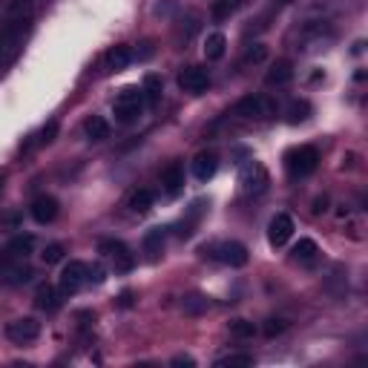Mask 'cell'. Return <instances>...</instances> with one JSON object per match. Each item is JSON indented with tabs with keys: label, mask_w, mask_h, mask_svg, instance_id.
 Instances as JSON below:
<instances>
[{
	"label": "cell",
	"mask_w": 368,
	"mask_h": 368,
	"mask_svg": "<svg viewBox=\"0 0 368 368\" xmlns=\"http://www.w3.org/2000/svg\"><path fill=\"white\" fill-rule=\"evenodd\" d=\"M161 78L159 75H147L144 78V87H141V92H144V101L147 104H159L161 101Z\"/></svg>",
	"instance_id": "cell-23"
},
{
	"label": "cell",
	"mask_w": 368,
	"mask_h": 368,
	"mask_svg": "<svg viewBox=\"0 0 368 368\" xmlns=\"http://www.w3.org/2000/svg\"><path fill=\"white\" fill-rule=\"evenodd\" d=\"M268 58V46L265 44H254V46H247L245 52V64H262Z\"/></svg>",
	"instance_id": "cell-32"
},
{
	"label": "cell",
	"mask_w": 368,
	"mask_h": 368,
	"mask_svg": "<svg viewBox=\"0 0 368 368\" xmlns=\"http://www.w3.org/2000/svg\"><path fill=\"white\" fill-rule=\"evenodd\" d=\"M179 87L184 92H193V95H199L210 87V72L204 67H184L179 72Z\"/></svg>",
	"instance_id": "cell-9"
},
{
	"label": "cell",
	"mask_w": 368,
	"mask_h": 368,
	"mask_svg": "<svg viewBox=\"0 0 368 368\" xmlns=\"http://www.w3.org/2000/svg\"><path fill=\"white\" fill-rule=\"evenodd\" d=\"M230 334L239 337V340H247V337L256 334V325L247 322V319H234V322H230Z\"/></svg>",
	"instance_id": "cell-30"
},
{
	"label": "cell",
	"mask_w": 368,
	"mask_h": 368,
	"mask_svg": "<svg viewBox=\"0 0 368 368\" xmlns=\"http://www.w3.org/2000/svg\"><path fill=\"white\" fill-rule=\"evenodd\" d=\"M290 236H294V219H290L288 213H277L268 225V242L274 247H282Z\"/></svg>",
	"instance_id": "cell-10"
},
{
	"label": "cell",
	"mask_w": 368,
	"mask_h": 368,
	"mask_svg": "<svg viewBox=\"0 0 368 368\" xmlns=\"http://www.w3.org/2000/svg\"><path fill=\"white\" fill-rule=\"evenodd\" d=\"M161 184H164V193L167 196H179L182 187H184V170L182 164H170L161 176Z\"/></svg>",
	"instance_id": "cell-17"
},
{
	"label": "cell",
	"mask_w": 368,
	"mask_h": 368,
	"mask_svg": "<svg viewBox=\"0 0 368 368\" xmlns=\"http://www.w3.org/2000/svg\"><path fill=\"white\" fill-rule=\"evenodd\" d=\"M236 6H239V0H213V17L216 21H225V17H230L236 12Z\"/></svg>",
	"instance_id": "cell-28"
},
{
	"label": "cell",
	"mask_w": 368,
	"mask_h": 368,
	"mask_svg": "<svg viewBox=\"0 0 368 368\" xmlns=\"http://www.w3.org/2000/svg\"><path fill=\"white\" fill-rule=\"evenodd\" d=\"M311 119V104L308 101H294L288 107V124H302Z\"/></svg>",
	"instance_id": "cell-24"
},
{
	"label": "cell",
	"mask_w": 368,
	"mask_h": 368,
	"mask_svg": "<svg viewBox=\"0 0 368 368\" xmlns=\"http://www.w3.org/2000/svg\"><path fill=\"white\" fill-rule=\"evenodd\" d=\"M84 132L89 141H107L109 139V121L101 119V115H89L84 121Z\"/></svg>",
	"instance_id": "cell-18"
},
{
	"label": "cell",
	"mask_w": 368,
	"mask_h": 368,
	"mask_svg": "<svg viewBox=\"0 0 368 368\" xmlns=\"http://www.w3.org/2000/svg\"><path fill=\"white\" fill-rule=\"evenodd\" d=\"M317 256H319V247H317L314 239H299V242L294 245V262L311 265V262H317Z\"/></svg>",
	"instance_id": "cell-22"
},
{
	"label": "cell",
	"mask_w": 368,
	"mask_h": 368,
	"mask_svg": "<svg viewBox=\"0 0 368 368\" xmlns=\"http://www.w3.org/2000/svg\"><path fill=\"white\" fill-rule=\"evenodd\" d=\"M319 167V150L311 147V144H305V147H297V150H290L288 152V170H290V176H311V173Z\"/></svg>",
	"instance_id": "cell-4"
},
{
	"label": "cell",
	"mask_w": 368,
	"mask_h": 368,
	"mask_svg": "<svg viewBox=\"0 0 368 368\" xmlns=\"http://www.w3.org/2000/svg\"><path fill=\"white\" fill-rule=\"evenodd\" d=\"M144 109V92L139 87H124L119 92V98L112 104V112H115V121L119 124H132L139 121V115Z\"/></svg>",
	"instance_id": "cell-1"
},
{
	"label": "cell",
	"mask_w": 368,
	"mask_h": 368,
	"mask_svg": "<svg viewBox=\"0 0 368 368\" xmlns=\"http://www.w3.org/2000/svg\"><path fill=\"white\" fill-rule=\"evenodd\" d=\"M216 365L219 368H247V365H254V354H227V357H219Z\"/></svg>",
	"instance_id": "cell-27"
},
{
	"label": "cell",
	"mask_w": 368,
	"mask_h": 368,
	"mask_svg": "<svg viewBox=\"0 0 368 368\" xmlns=\"http://www.w3.org/2000/svg\"><path fill=\"white\" fill-rule=\"evenodd\" d=\"M161 247H164V230H161V227L150 230V234L144 236V250H147L152 259H156V256L161 254Z\"/></svg>",
	"instance_id": "cell-25"
},
{
	"label": "cell",
	"mask_w": 368,
	"mask_h": 368,
	"mask_svg": "<svg viewBox=\"0 0 368 368\" xmlns=\"http://www.w3.org/2000/svg\"><path fill=\"white\" fill-rule=\"evenodd\" d=\"M285 328H288L285 319H268V322H265V334H268V337H279Z\"/></svg>",
	"instance_id": "cell-34"
},
{
	"label": "cell",
	"mask_w": 368,
	"mask_h": 368,
	"mask_svg": "<svg viewBox=\"0 0 368 368\" xmlns=\"http://www.w3.org/2000/svg\"><path fill=\"white\" fill-rule=\"evenodd\" d=\"M32 277V268L24 259H0V282L3 285H26Z\"/></svg>",
	"instance_id": "cell-8"
},
{
	"label": "cell",
	"mask_w": 368,
	"mask_h": 368,
	"mask_svg": "<svg viewBox=\"0 0 368 368\" xmlns=\"http://www.w3.org/2000/svg\"><path fill=\"white\" fill-rule=\"evenodd\" d=\"M29 210H32V219H35L37 225H49V222L58 219V213H61V204H58L55 196H37V199L32 202Z\"/></svg>",
	"instance_id": "cell-12"
},
{
	"label": "cell",
	"mask_w": 368,
	"mask_h": 368,
	"mask_svg": "<svg viewBox=\"0 0 368 368\" xmlns=\"http://www.w3.org/2000/svg\"><path fill=\"white\" fill-rule=\"evenodd\" d=\"M268 109H270V104L262 98V95H245L242 101H236L234 104V112L236 119H262V115H268Z\"/></svg>",
	"instance_id": "cell-11"
},
{
	"label": "cell",
	"mask_w": 368,
	"mask_h": 368,
	"mask_svg": "<svg viewBox=\"0 0 368 368\" xmlns=\"http://www.w3.org/2000/svg\"><path fill=\"white\" fill-rule=\"evenodd\" d=\"M170 9H176V0H164V3L156 6V15H167Z\"/></svg>",
	"instance_id": "cell-38"
},
{
	"label": "cell",
	"mask_w": 368,
	"mask_h": 368,
	"mask_svg": "<svg viewBox=\"0 0 368 368\" xmlns=\"http://www.w3.org/2000/svg\"><path fill=\"white\" fill-rule=\"evenodd\" d=\"M268 170L259 161H247L239 167V187L245 196H259V193L268 190Z\"/></svg>",
	"instance_id": "cell-3"
},
{
	"label": "cell",
	"mask_w": 368,
	"mask_h": 368,
	"mask_svg": "<svg viewBox=\"0 0 368 368\" xmlns=\"http://www.w3.org/2000/svg\"><path fill=\"white\" fill-rule=\"evenodd\" d=\"M24 222V216L17 210H6V213H0V230H17Z\"/></svg>",
	"instance_id": "cell-31"
},
{
	"label": "cell",
	"mask_w": 368,
	"mask_h": 368,
	"mask_svg": "<svg viewBox=\"0 0 368 368\" xmlns=\"http://www.w3.org/2000/svg\"><path fill=\"white\" fill-rule=\"evenodd\" d=\"M58 135V121H49L44 130H41V139H37V144H52Z\"/></svg>",
	"instance_id": "cell-35"
},
{
	"label": "cell",
	"mask_w": 368,
	"mask_h": 368,
	"mask_svg": "<svg viewBox=\"0 0 368 368\" xmlns=\"http://www.w3.org/2000/svg\"><path fill=\"white\" fill-rule=\"evenodd\" d=\"M202 254L204 256H210V259H216V262H222V265H230V268H245L247 265V247L242 245V242H216V245H204L202 247Z\"/></svg>",
	"instance_id": "cell-2"
},
{
	"label": "cell",
	"mask_w": 368,
	"mask_h": 368,
	"mask_svg": "<svg viewBox=\"0 0 368 368\" xmlns=\"http://www.w3.org/2000/svg\"><path fill=\"white\" fill-rule=\"evenodd\" d=\"M130 61H132L130 46H112V49L107 52V69H109V72H121V69H127Z\"/></svg>",
	"instance_id": "cell-21"
},
{
	"label": "cell",
	"mask_w": 368,
	"mask_h": 368,
	"mask_svg": "<svg viewBox=\"0 0 368 368\" xmlns=\"http://www.w3.org/2000/svg\"><path fill=\"white\" fill-rule=\"evenodd\" d=\"M64 254H67L64 245H61V242H52V245H46V247H44L41 259H44V265H58V262L64 259Z\"/></svg>",
	"instance_id": "cell-29"
},
{
	"label": "cell",
	"mask_w": 368,
	"mask_h": 368,
	"mask_svg": "<svg viewBox=\"0 0 368 368\" xmlns=\"http://www.w3.org/2000/svg\"><path fill=\"white\" fill-rule=\"evenodd\" d=\"M152 207V193L150 190H135L130 196V210L132 213H147Z\"/></svg>",
	"instance_id": "cell-26"
},
{
	"label": "cell",
	"mask_w": 368,
	"mask_h": 368,
	"mask_svg": "<svg viewBox=\"0 0 368 368\" xmlns=\"http://www.w3.org/2000/svg\"><path fill=\"white\" fill-rule=\"evenodd\" d=\"M311 210H314V216H319V213H325V210H328V196H317Z\"/></svg>",
	"instance_id": "cell-36"
},
{
	"label": "cell",
	"mask_w": 368,
	"mask_h": 368,
	"mask_svg": "<svg viewBox=\"0 0 368 368\" xmlns=\"http://www.w3.org/2000/svg\"><path fill=\"white\" fill-rule=\"evenodd\" d=\"M35 305L41 308V311H46V314L58 311V308H61V290L52 288V285H41L35 290Z\"/></svg>",
	"instance_id": "cell-14"
},
{
	"label": "cell",
	"mask_w": 368,
	"mask_h": 368,
	"mask_svg": "<svg viewBox=\"0 0 368 368\" xmlns=\"http://www.w3.org/2000/svg\"><path fill=\"white\" fill-rule=\"evenodd\" d=\"M210 299L204 294H184L182 297V311L190 314V317H199V314H207L210 311Z\"/></svg>",
	"instance_id": "cell-20"
},
{
	"label": "cell",
	"mask_w": 368,
	"mask_h": 368,
	"mask_svg": "<svg viewBox=\"0 0 368 368\" xmlns=\"http://www.w3.org/2000/svg\"><path fill=\"white\" fill-rule=\"evenodd\" d=\"M119 305H121V308H130V305H132V290H124L121 299H119Z\"/></svg>",
	"instance_id": "cell-39"
},
{
	"label": "cell",
	"mask_w": 368,
	"mask_h": 368,
	"mask_svg": "<svg viewBox=\"0 0 368 368\" xmlns=\"http://www.w3.org/2000/svg\"><path fill=\"white\" fill-rule=\"evenodd\" d=\"M225 52H227V37L222 32H210L204 41V58L207 61H222Z\"/></svg>",
	"instance_id": "cell-19"
},
{
	"label": "cell",
	"mask_w": 368,
	"mask_h": 368,
	"mask_svg": "<svg viewBox=\"0 0 368 368\" xmlns=\"http://www.w3.org/2000/svg\"><path fill=\"white\" fill-rule=\"evenodd\" d=\"M104 279H107V270H104L98 262L87 265V285H101Z\"/></svg>",
	"instance_id": "cell-33"
},
{
	"label": "cell",
	"mask_w": 368,
	"mask_h": 368,
	"mask_svg": "<svg viewBox=\"0 0 368 368\" xmlns=\"http://www.w3.org/2000/svg\"><path fill=\"white\" fill-rule=\"evenodd\" d=\"M290 81H294V67H290V61H277L274 67L268 69V75H265L268 87H285Z\"/></svg>",
	"instance_id": "cell-16"
},
{
	"label": "cell",
	"mask_w": 368,
	"mask_h": 368,
	"mask_svg": "<svg viewBox=\"0 0 368 368\" xmlns=\"http://www.w3.org/2000/svg\"><path fill=\"white\" fill-rule=\"evenodd\" d=\"M32 247H35V236H29V234H17L15 239H9L3 259H26V256L32 254Z\"/></svg>",
	"instance_id": "cell-15"
},
{
	"label": "cell",
	"mask_w": 368,
	"mask_h": 368,
	"mask_svg": "<svg viewBox=\"0 0 368 368\" xmlns=\"http://www.w3.org/2000/svg\"><path fill=\"white\" fill-rule=\"evenodd\" d=\"M0 187H3V176H0Z\"/></svg>",
	"instance_id": "cell-41"
},
{
	"label": "cell",
	"mask_w": 368,
	"mask_h": 368,
	"mask_svg": "<svg viewBox=\"0 0 368 368\" xmlns=\"http://www.w3.org/2000/svg\"><path fill=\"white\" fill-rule=\"evenodd\" d=\"M98 250L112 259V265H115V270H119V274H130V270L135 268L132 250H130L121 239H101V242H98Z\"/></svg>",
	"instance_id": "cell-5"
},
{
	"label": "cell",
	"mask_w": 368,
	"mask_h": 368,
	"mask_svg": "<svg viewBox=\"0 0 368 368\" xmlns=\"http://www.w3.org/2000/svg\"><path fill=\"white\" fill-rule=\"evenodd\" d=\"M193 176H196L199 182H210L213 176H216V170H219V156L213 150H202L196 159H193Z\"/></svg>",
	"instance_id": "cell-13"
},
{
	"label": "cell",
	"mask_w": 368,
	"mask_h": 368,
	"mask_svg": "<svg viewBox=\"0 0 368 368\" xmlns=\"http://www.w3.org/2000/svg\"><path fill=\"white\" fill-rule=\"evenodd\" d=\"M3 69H6V67H3V64H0V75H3Z\"/></svg>",
	"instance_id": "cell-40"
},
{
	"label": "cell",
	"mask_w": 368,
	"mask_h": 368,
	"mask_svg": "<svg viewBox=\"0 0 368 368\" xmlns=\"http://www.w3.org/2000/svg\"><path fill=\"white\" fill-rule=\"evenodd\" d=\"M87 285V265L84 262H69L64 270H61V279H58V290L61 297H72Z\"/></svg>",
	"instance_id": "cell-6"
},
{
	"label": "cell",
	"mask_w": 368,
	"mask_h": 368,
	"mask_svg": "<svg viewBox=\"0 0 368 368\" xmlns=\"http://www.w3.org/2000/svg\"><path fill=\"white\" fill-rule=\"evenodd\" d=\"M6 337L15 342V345H26V342H35L41 337V322L35 317H21V319H12L6 325Z\"/></svg>",
	"instance_id": "cell-7"
},
{
	"label": "cell",
	"mask_w": 368,
	"mask_h": 368,
	"mask_svg": "<svg viewBox=\"0 0 368 368\" xmlns=\"http://www.w3.org/2000/svg\"><path fill=\"white\" fill-rule=\"evenodd\" d=\"M170 362H173V365H196V360H193L190 354H179V357H173Z\"/></svg>",
	"instance_id": "cell-37"
}]
</instances>
